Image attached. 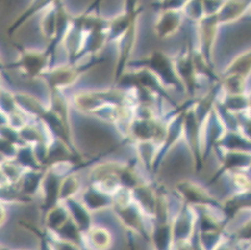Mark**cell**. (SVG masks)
<instances>
[{
    "label": "cell",
    "instance_id": "obj_13",
    "mask_svg": "<svg viewBox=\"0 0 251 250\" xmlns=\"http://www.w3.org/2000/svg\"><path fill=\"white\" fill-rule=\"evenodd\" d=\"M194 103V102H193ZM201 128L202 125L196 120L193 110V104L188 108L184 118V128H182V139L188 145L193 157L194 168L196 171L204 169V160L201 157Z\"/></svg>",
    "mask_w": 251,
    "mask_h": 250
},
{
    "label": "cell",
    "instance_id": "obj_34",
    "mask_svg": "<svg viewBox=\"0 0 251 250\" xmlns=\"http://www.w3.org/2000/svg\"><path fill=\"white\" fill-rule=\"evenodd\" d=\"M249 77L235 74L219 75L218 83L220 85L221 94H244L248 91Z\"/></svg>",
    "mask_w": 251,
    "mask_h": 250
},
{
    "label": "cell",
    "instance_id": "obj_48",
    "mask_svg": "<svg viewBox=\"0 0 251 250\" xmlns=\"http://www.w3.org/2000/svg\"><path fill=\"white\" fill-rule=\"evenodd\" d=\"M6 185H9V184H8V182H6V179H5V176H4L3 171H1V168H0V188H4V187H6Z\"/></svg>",
    "mask_w": 251,
    "mask_h": 250
},
{
    "label": "cell",
    "instance_id": "obj_12",
    "mask_svg": "<svg viewBox=\"0 0 251 250\" xmlns=\"http://www.w3.org/2000/svg\"><path fill=\"white\" fill-rule=\"evenodd\" d=\"M141 11H143V5L140 0H124V9L122 13L110 18L108 22L109 44H115L131 25L139 22Z\"/></svg>",
    "mask_w": 251,
    "mask_h": 250
},
{
    "label": "cell",
    "instance_id": "obj_49",
    "mask_svg": "<svg viewBox=\"0 0 251 250\" xmlns=\"http://www.w3.org/2000/svg\"><path fill=\"white\" fill-rule=\"evenodd\" d=\"M8 123H9L8 116H6L3 111H0V127H3V125H5V124Z\"/></svg>",
    "mask_w": 251,
    "mask_h": 250
},
{
    "label": "cell",
    "instance_id": "obj_11",
    "mask_svg": "<svg viewBox=\"0 0 251 250\" xmlns=\"http://www.w3.org/2000/svg\"><path fill=\"white\" fill-rule=\"evenodd\" d=\"M194 25L196 34V50L204 56L210 65H214L213 54L220 30V24L216 19V15H205Z\"/></svg>",
    "mask_w": 251,
    "mask_h": 250
},
{
    "label": "cell",
    "instance_id": "obj_10",
    "mask_svg": "<svg viewBox=\"0 0 251 250\" xmlns=\"http://www.w3.org/2000/svg\"><path fill=\"white\" fill-rule=\"evenodd\" d=\"M165 123L164 118L143 119L134 116L127 125L125 141L133 144L135 141L154 140L160 145L165 134Z\"/></svg>",
    "mask_w": 251,
    "mask_h": 250
},
{
    "label": "cell",
    "instance_id": "obj_9",
    "mask_svg": "<svg viewBox=\"0 0 251 250\" xmlns=\"http://www.w3.org/2000/svg\"><path fill=\"white\" fill-rule=\"evenodd\" d=\"M175 195L179 198L180 203L188 204L193 208H213L220 210V200L209 192L206 187L190 179H181L174 185Z\"/></svg>",
    "mask_w": 251,
    "mask_h": 250
},
{
    "label": "cell",
    "instance_id": "obj_2",
    "mask_svg": "<svg viewBox=\"0 0 251 250\" xmlns=\"http://www.w3.org/2000/svg\"><path fill=\"white\" fill-rule=\"evenodd\" d=\"M104 61L105 59L101 58L100 55H94V56H90V59L85 63L76 61V63L51 65L42 75L40 79L44 80L49 88V91H64L75 85L83 75H85L91 69H94L95 66L100 65Z\"/></svg>",
    "mask_w": 251,
    "mask_h": 250
},
{
    "label": "cell",
    "instance_id": "obj_30",
    "mask_svg": "<svg viewBox=\"0 0 251 250\" xmlns=\"http://www.w3.org/2000/svg\"><path fill=\"white\" fill-rule=\"evenodd\" d=\"M218 103L225 110L235 115L250 111V95L244 94H220Z\"/></svg>",
    "mask_w": 251,
    "mask_h": 250
},
{
    "label": "cell",
    "instance_id": "obj_20",
    "mask_svg": "<svg viewBox=\"0 0 251 250\" xmlns=\"http://www.w3.org/2000/svg\"><path fill=\"white\" fill-rule=\"evenodd\" d=\"M157 187L152 185L151 183L145 180L138 187L131 189V196L133 200L138 204L141 212L147 215L150 220L154 218L155 210H156L157 203Z\"/></svg>",
    "mask_w": 251,
    "mask_h": 250
},
{
    "label": "cell",
    "instance_id": "obj_7",
    "mask_svg": "<svg viewBox=\"0 0 251 250\" xmlns=\"http://www.w3.org/2000/svg\"><path fill=\"white\" fill-rule=\"evenodd\" d=\"M110 209L116 215L123 228L126 229L127 233L135 234L141 239L149 242L151 220L141 212L138 204L133 199L126 203L113 204Z\"/></svg>",
    "mask_w": 251,
    "mask_h": 250
},
{
    "label": "cell",
    "instance_id": "obj_41",
    "mask_svg": "<svg viewBox=\"0 0 251 250\" xmlns=\"http://www.w3.org/2000/svg\"><path fill=\"white\" fill-rule=\"evenodd\" d=\"M181 13L185 19L190 20L193 24H195L196 22H199L201 18L205 17L202 1L201 0H189L188 3L185 4L184 8H182Z\"/></svg>",
    "mask_w": 251,
    "mask_h": 250
},
{
    "label": "cell",
    "instance_id": "obj_29",
    "mask_svg": "<svg viewBox=\"0 0 251 250\" xmlns=\"http://www.w3.org/2000/svg\"><path fill=\"white\" fill-rule=\"evenodd\" d=\"M43 219H44L45 230L55 233L70 219V215L65 204L63 201H59L43 214Z\"/></svg>",
    "mask_w": 251,
    "mask_h": 250
},
{
    "label": "cell",
    "instance_id": "obj_43",
    "mask_svg": "<svg viewBox=\"0 0 251 250\" xmlns=\"http://www.w3.org/2000/svg\"><path fill=\"white\" fill-rule=\"evenodd\" d=\"M0 137H3L4 139L11 141V143L15 144V145L18 146L25 145V143L23 141L22 138H20L19 129L14 128L9 123L5 124V125H3V127H0Z\"/></svg>",
    "mask_w": 251,
    "mask_h": 250
},
{
    "label": "cell",
    "instance_id": "obj_1",
    "mask_svg": "<svg viewBox=\"0 0 251 250\" xmlns=\"http://www.w3.org/2000/svg\"><path fill=\"white\" fill-rule=\"evenodd\" d=\"M70 104L79 113L97 116L109 107L135 105L133 91L122 86H111L100 90H79L70 96Z\"/></svg>",
    "mask_w": 251,
    "mask_h": 250
},
{
    "label": "cell",
    "instance_id": "obj_19",
    "mask_svg": "<svg viewBox=\"0 0 251 250\" xmlns=\"http://www.w3.org/2000/svg\"><path fill=\"white\" fill-rule=\"evenodd\" d=\"M250 212V190L249 192H235L220 201V214L226 225L236 219L239 214Z\"/></svg>",
    "mask_w": 251,
    "mask_h": 250
},
{
    "label": "cell",
    "instance_id": "obj_23",
    "mask_svg": "<svg viewBox=\"0 0 251 250\" xmlns=\"http://www.w3.org/2000/svg\"><path fill=\"white\" fill-rule=\"evenodd\" d=\"M69 212L70 219L75 223V225L80 229L81 233H85L93 225V213L83 204L79 196L67 199L63 201Z\"/></svg>",
    "mask_w": 251,
    "mask_h": 250
},
{
    "label": "cell",
    "instance_id": "obj_8",
    "mask_svg": "<svg viewBox=\"0 0 251 250\" xmlns=\"http://www.w3.org/2000/svg\"><path fill=\"white\" fill-rule=\"evenodd\" d=\"M194 47H195V43H194L193 38L189 36L185 40L181 52L176 56H173L175 72H176L177 78L181 83L184 93L189 98H195L196 91L199 88V78L195 72V66H194L193 61Z\"/></svg>",
    "mask_w": 251,
    "mask_h": 250
},
{
    "label": "cell",
    "instance_id": "obj_40",
    "mask_svg": "<svg viewBox=\"0 0 251 250\" xmlns=\"http://www.w3.org/2000/svg\"><path fill=\"white\" fill-rule=\"evenodd\" d=\"M0 111H3L8 116V120L9 118L20 111L19 107L15 102L14 93L6 89L4 85L0 86Z\"/></svg>",
    "mask_w": 251,
    "mask_h": 250
},
{
    "label": "cell",
    "instance_id": "obj_26",
    "mask_svg": "<svg viewBox=\"0 0 251 250\" xmlns=\"http://www.w3.org/2000/svg\"><path fill=\"white\" fill-rule=\"evenodd\" d=\"M14 96L19 109L33 120H39L40 116L47 111L48 105L31 94L14 93Z\"/></svg>",
    "mask_w": 251,
    "mask_h": 250
},
{
    "label": "cell",
    "instance_id": "obj_28",
    "mask_svg": "<svg viewBox=\"0 0 251 250\" xmlns=\"http://www.w3.org/2000/svg\"><path fill=\"white\" fill-rule=\"evenodd\" d=\"M214 149H221V150H234V151H250L251 153V141L246 138L240 130H229L224 133L219 143Z\"/></svg>",
    "mask_w": 251,
    "mask_h": 250
},
{
    "label": "cell",
    "instance_id": "obj_15",
    "mask_svg": "<svg viewBox=\"0 0 251 250\" xmlns=\"http://www.w3.org/2000/svg\"><path fill=\"white\" fill-rule=\"evenodd\" d=\"M138 30L139 22H136L115 43L118 44V60H116L115 69H114V84H116V82L120 79L123 73L127 69L129 61L131 60V55H133L136 41H138Z\"/></svg>",
    "mask_w": 251,
    "mask_h": 250
},
{
    "label": "cell",
    "instance_id": "obj_17",
    "mask_svg": "<svg viewBox=\"0 0 251 250\" xmlns=\"http://www.w3.org/2000/svg\"><path fill=\"white\" fill-rule=\"evenodd\" d=\"M184 15L180 10H157L154 22V34L156 38L166 40L180 33L184 25Z\"/></svg>",
    "mask_w": 251,
    "mask_h": 250
},
{
    "label": "cell",
    "instance_id": "obj_27",
    "mask_svg": "<svg viewBox=\"0 0 251 250\" xmlns=\"http://www.w3.org/2000/svg\"><path fill=\"white\" fill-rule=\"evenodd\" d=\"M56 0H31L30 4L26 6L24 11L22 14H19V17L14 20V22L11 23L10 27L8 28V33L9 36H13V34L20 29L25 23L28 22L29 19H31L33 17L38 15V14L43 13L44 10H47L49 6H51L52 4L55 3Z\"/></svg>",
    "mask_w": 251,
    "mask_h": 250
},
{
    "label": "cell",
    "instance_id": "obj_22",
    "mask_svg": "<svg viewBox=\"0 0 251 250\" xmlns=\"http://www.w3.org/2000/svg\"><path fill=\"white\" fill-rule=\"evenodd\" d=\"M79 199L83 201L84 205L91 213L110 209L111 205H113V196L100 190L95 185L90 184V183L83 188V190L79 194Z\"/></svg>",
    "mask_w": 251,
    "mask_h": 250
},
{
    "label": "cell",
    "instance_id": "obj_24",
    "mask_svg": "<svg viewBox=\"0 0 251 250\" xmlns=\"http://www.w3.org/2000/svg\"><path fill=\"white\" fill-rule=\"evenodd\" d=\"M45 169L47 168L39 169V170L28 169V170L25 171L24 175H23L22 179L19 180V183L15 185L18 192L20 193V195L29 199L30 201H33V199L39 195L40 185H42V180H43V176H44Z\"/></svg>",
    "mask_w": 251,
    "mask_h": 250
},
{
    "label": "cell",
    "instance_id": "obj_36",
    "mask_svg": "<svg viewBox=\"0 0 251 250\" xmlns=\"http://www.w3.org/2000/svg\"><path fill=\"white\" fill-rule=\"evenodd\" d=\"M251 70V53L250 49L240 53L236 55L234 59L229 63V65L225 68L223 74H235L249 77Z\"/></svg>",
    "mask_w": 251,
    "mask_h": 250
},
{
    "label": "cell",
    "instance_id": "obj_3",
    "mask_svg": "<svg viewBox=\"0 0 251 250\" xmlns=\"http://www.w3.org/2000/svg\"><path fill=\"white\" fill-rule=\"evenodd\" d=\"M130 68H145L155 74L157 79L166 89H174V90H184L181 83L175 72L174 60L173 56L168 53L160 49H155L148 56L141 59H131L127 64V69Z\"/></svg>",
    "mask_w": 251,
    "mask_h": 250
},
{
    "label": "cell",
    "instance_id": "obj_42",
    "mask_svg": "<svg viewBox=\"0 0 251 250\" xmlns=\"http://www.w3.org/2000/svg\"><path fill=\"white\" fill-rule=\"evenodd\" d=\"M246 171L248 170H236L227 173L230 182L235 188V192H249L250 190V176H248Z\"/></svg>",
    "mask_w": 251,
    "mask_h": 250
},
{
    "label": "cell",
    "instance_id": "obj_31",
    "mask_svg": "<svg viewBox=\"0 0 251 250\" xmlns=\"http://www.w3.org/2000/svg\"><path fill=\"white\" fill-rule=\"evenodd\" d=\"M149 243L154 247V249L171 250V245H173L171 222H169V223H151Z\"/></svg>",
    "mask_w": 251,
    "mask_h": 250
},
{
    "label": "cell",
    "instance_id": "obj_51",
    "mask_svg": "<svg viewBox=\"0 0 251 250\" xmlns=\"http://www.w3.org/2000/svg\"><path fill=\"white\" fill-rule=\"evenodd\" d=\"M0 3H1V0H0Z\"/></svg>",
    "mask_w": 251,
    "mask_h": 250
},
{
    "label": "cell",
    "instance_id": "obj_14",
    "mask_svg": "<svg viewBox=\"0 0 251 250\" xmlns=\"http://www.w3.org/2000/svg\"><path fill=\"white\" fill-rule=\"evenodd\" d=\"M226 132V127L223 123L215 109V105L205 119L201 128V157L204 163L209 158L210 153L214 150L216 144L221 139L224 133Z\"/></svg>",
    "mask_w": 251,
    "mask_h": 250
},
{
    "label": "cell",
    "instance_id": "obj_50",
    "mask_svg": "<svg viewBox=\"0 0 251 250\" xmlns=\"http://www.w3.org/2000/svg\"><path fill=\"white\" fill-rule=\"evenodd\" d=\"M164 1H166V0H159L157 3H164Z\"/></svg>",
    "mask_w": 251,
    "mask_h": 250
},
{
    "label": "cell",
    "instance_id": "obj_4",
    "mask_svg": "<svg viewBox=\"0 0 251 250\" xmlns=\"http://www.w3.org/2000/svg\"><path fill=\"white\" fill-rule=\"evenodd\" d=\"M193 102L194 98H189L181 105L177 104V107H175L174 110L171 111L170 119L166 120L165 123V134H164L163 140H161L159 149H157L156 158H155L154 167H152V174L156 173L157 169L160 168V165L165 160L166 155L182 139V128H184L185 113H186L188 108L193 104Z\"/></svg>",
    "mask_w": 251,
    "mask_h": 250
},
{
    "label": "cell",
    "instance_id": "obj_44",
    "mask_svg": "<svg viewBox=\"0 0 251 250\" xmlns=\"http://www.w3.org/2000/svg\"><path fill=\"white\" fill-rule=\"evenodd\" d=\"M18 148L19 146L0 137V157L3 158V160L14 159L18 153Z\"/></svg>",
    "mask_w": 251,
    "mask_h": 250
},
{
    "label": "cell",
    "instance_id": "obj_35",
    "mask_svg": "<svg viewBox=\"0 0 251 250\" xmlns=\"http://www.w3.org/2000/svg\"><path fill=\"white\" fill-rule=\"evenodd\" d=\"M83 183L80 176L77 175V171H72L63 178L60 185V193H59V200L64 201L67 199L79 196L83 190Z\"/></svg>",
    "mask_w": 251,
    "mask_h": 250
},
{
    "label": "cell",
    "instance_id": "obj_37",
    "mask_svg": "<svg viewBox=\"0 0 251 250\" xmlns=\"http://www.w3.org/2000/svg\"><path fill=\"white\" fill-rule=\"evenodd\" d=\"M0 168H1V171H3L9 185H17L25 171L28 170L15 159H5L0 162Z\"/></svg>",
    "mask_w": 251,
    "mask_h": 250
},
{
    "label": "cell",
    "instance_id": "obj_21",
    "mask_svg": "<svg viewBox=\"0 0 251 250\" xmlns=\"http://www.w3.org/2000/svg\"><path fill=\"white\" fill-rule=\"evenodd\" d=\"M251 0H224L223 5L215 14L220 27L229 25L243 19L250 11Z\"/></svg>",
    "mask_w": 251,
    "mask_h": 250
},
{
    "label": "cell",
    "instance_id": "obj_39",
    "mask_svg": "<svg viewBox=\"0 0 251 250\" xmlns=\"http://www.w3.org/2000/svg\"><path fill=\"white\" fill-rule=\"evenodd\" d=\"M18 163H19L22 167H24L25 169H33V170H39V169H43L44 167L39 164V162L36 160L35 154H34L33 145L30 144H25L18 148V153L14 158Z\"/></svg>",
    "mask_w": 251,
    "mask_h": 250
},
{
    "label": "cell",
    "instance_id": "obj_16",
    "mask_svg": "<svg viewBox=\"0 0 251 250\" xmlns=\"http://www.w3.org/2000/svg\"><path fill=\"white\" fill-rule=\"evenodd\" d=\"M220 153V168L216 170L214 176L210 179V184H213L223 175L236 170H249L251 164L250 151H234L214 149Z\"/></svg>",
    "mask_w": 251,
    "mask_h": 250
},
{
    "label": "cell",
    "instance_id": "obj_38",
    "mask_svg": "<svg viewBox=\"0 0 251 250\" xmlns=\"http://www.w3.org/2000/svg\"><path fill=\"white\" fill-rule=\"evenodd\" d=\"M44 15L40 19V33L48 41L55 36L56 31V8L55 3L43 11Z\"/></svg>",
    "mask_w": 251,
    "mask_h": 250
},
{
    "label": "cell",
    "instance_id": "obj_33",
    "mask_svg": "<svg viewBox=\"0 0 251 250\" xmlns=\"http://www.w3.org/2000/svg\"><path fill=\"white\" fill-rule=\"evenodd\" d=\"M116 179H118L120 187L127 188L130 190L147 180L140 175L135 164H131V163H120L119 164Z\"/></svg>",
    "mask_w": 251,
    "mask_h": 250
},
{
    "label": "cell",
    "instance_id": "obj_6",
    "mask_svg": "<svg viewBox=\"0 0 251 250\" xmlns=\"http://www.w3.org/2000/svg\"><path fill=\"white\" fill-rule=\"evenodd\" d=\"M18 48V59L5 69H17L28 79H38L47 72L54 63V55L47 49H25Z\"/></svg>",
    "mask_w": 251,
    "mask_h": 250
},
{
    "label": "cell",
    "instance_id": "obj_5",
    "mask_svg": "<svg viewBox=\"0 0 251 250\" xmlns=\"http://www.w3.org/2000/svg\"><path fill=\"white\" fill-rule=\"evenodd\" d=\"M196 234V210L188 204L180 203V208L171 217V249H194Z\"/></svg>",
    "mask_w": 251,
    "mask_h": 250
},
{
    "label": "cell",
    "instance_id": "obj_45",
    "mask_svg": "<svg viewBox=\"0 0 251 250\" xmlns=\"http://www.w3.org/2000/svg\"><path fill=\"white\" fill-rule=\"evenodd\" d=\"M189 0H166L164 3L154 4V8L156 10H182L185 4L188 3Z\"/></svg>",
    "mask_w": 251,
    "mask_h": 250
},
{
    "label": "cell",
    "instance_id": "obj_46",
    "mask_svg": "<svg viewBox=\"0 0 251 250\" xmlns=\"http://www.w3.org/2000/svg\"><path fill=\"white\" fill-rule=\"evenodd\" d=\"M205 15H215L223 5L224 0H201Z\"/></svg>",
    "mask_w": 251,
    "mask_h": 250
},
{
    "label": "cell",
    "instance_id": "obj_47",
    "mask_svg": "<svg viewBox=\"0 0 251 250\" xmlns=\"http://www.w3.org/2000/svg\"><path fill=\"white\" fill-rule=\"evenodd\" d=\"M8 205H10V204L6 203L3 199H0V228H3L6 224V222H8Z\"/></svg>",
    "mask_w": 251,
    "mask_h": 250
},
{
    "label": "cell",
    "instance_id": "obj_32",
    "mask_svg": "<svg viewBox=\"0 0 251 250\" xmlns=\"http://www.w3.org/2000/svg\"><path fill=\"white\" fill-rule=\"evenodd\" d=\"M133 144L141 167L148 173H152V167H154L155 158H156L157 149H159V143L154 140H144L135 141Z\"/></svg>",
    "mask_w": 251,
    "mask_h": 250
},
{
    "label": "cell",
    "instance_id": "obj_25",
    "mask_svg": "<svg viewBox=\"0 0 251 250\" xmlns=\"http://www.w3.org/2000/svg\"><path fill=\"white\" fill-rule=\"evenodd\" d=\"M113 234L106 226L93 225L84 233L85 248L97 250H106L113 245Z\"/></svg>",
    "mask_w": 251,
    "mask_h": 250
},
{
    "label": "cell",
    "instance_id": "obj_18",
    "mask_svg": "<svg viewBox=\"0 0 251 250\" xmlns=\"http://www.w3.org/2000/svg\"><path fill=\"white\" fill-rule=\"evenodd\" d=\"M84 39H85V30H84L83 24L80 22L79 15L74 17L73 15L72 23L68 29V31L64 35L61 44L69 56V63H76L80 58V53L84 45Z\"/></svg>",
    "mask_w": 251,
    "mask_h": 250
}]
</instances>
